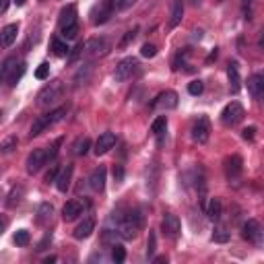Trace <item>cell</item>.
<instances>
[{"label": "cell", "instance_id": "d6a6232c", "mask_svg": "<svg viewBox=\"0 0 264 264\" xmlns=\"http://www.w3.org/2000/svg\"><path fill=\"white\" fill-rule=\"evenodd\" d=\"M136 35H138V27H132L130 31H126V33H124V37L120 39L118 48H120V50H126V48H128V46L132 44V41L136 39Z\"/></svg>", "mask_w": 264, "mask_h": 264}, {"label": "cell", "instance_id": "5bb4252c", "mask_svg": "<svg viewBox=\"0 0 264 264\" xmlns=\"http://www.w3.org/2000/svg\"><path fill=\"white\" fill-rule=\"evenodd\" d=\"M244 172V159L240 155H231L225 159V176L229 182H238Z\"/></svg>", "mask_w": 264, "mask_h": 264}, {"label": "cell", "instance_id": "f6af8a7d", "mask_svg": "<svg viewBox=\"0 0 264 264\" xmlns=\"http://www.w3.org/2000/svg\"><path fill=\"white\" fill-rule=\"evenodd\" d=\"M188 54H190L188 50H184V54H182V52L177 54V56H176V60H174V71H177V68L186 62V56H188Z\"/></svg>", "mask_w": 264, "mask_h": 264}, {"label": "cell", "instance_id": "8992f818", "mask_svg": "<svg viewBox=\"0 0 264 264\" xmlns=\"http://www.w3.org/2000/svg\"><path fill=\"white\" fill-rule=\"evenodd\" d=\"M244 116H246L244 105L240 101H231L221 112V122H223V126H235V124H240L244 120Z\"/></svg>", "mask_w": 264, "mask_h": 264}, {"label": "cell", "instance_id": "7bdbcfd3", "mask_svg": "<svg viewBox=\"0 0 264 264\" xmlns=\"http://www.w3.org/2000/svg\"><path fill=\"white\" fill-rule=\"evenodd\" d=\"M58 172H60V168H58V163H52V165H50V170H48V174H46V182H48V184H52V182H54V179H56Z\"/></svg>", "mask_w": 264, "mask_h": 264}, {"label": "cell", "instance_id": "ffe728a7", "mask_svg": "<svg viewBox=\"0 0 264 264\" xmlns=\"http://www.w3.org/2000/svg\"><path fill=\"white\" fill-rule=\"evenodd\" d=\"M17 33H19V25L17 23H10L6 25L2 31H0V44H2V48H8L15 44V39H17Z\"/></svg>", "mask_w": 264, "mask_h": 264}, {"label": "cell", "instance_id": "f1b7e54d", "mask_svg": "<svg viewBox=\"0 0 264 264\" xmlns=\"http://www.w3.org/2000/svg\"><path fill=\"white\" fill-rule=\"evenodd\" d=\"M52 52H54V56L66 58V56H68V52H71V48L66 46V41H64V39L54 37V39H52Z\"/></svg>", "mask_w": 264, "mask_h": 264}, {"label": "cell", "instance_id": "484cf974", "mask_svg": "<svg viewBox=\"0 0 264 264\" xmlns=\"http://www.w3.org/2000/svg\"><path fill=\"white\" fill-rule=\"evenodd\" d=\"M221 213H223V204H221V200L217 196L208 200V204H206V217L211 219V221H219Z\"/></svg>", "mask_w": 264, "mask_h": 264}, {"label": "cell", "instance_id": "9f6ffc18", "mask_svg": "<svg viewBox=\"0 0 264 264\" xmlns=\"http://www.w3.org/2000/svg\"><path fill=\"white\" fill-rule=\"evenodd\" d=\"M0 46H2V44H0Z\"/></svg>", "mask_w": 264, "mask_h": 264}, {"label": "cell", "instance_id": "f35d334b", "mask_svg": "<svg viewBox=\"0 0 264 264\" xmlns=\"http://www.w3.org/2000/svg\"><path fill=\"white\" fill-rule=\"evenodd\" d=\"M157 250V238H155V231H149V240H147V256L153 258Z\"/></svg>", "mask_w": 264, "mask_h": 264}, {"label": "cell", "instance_id": "f5cc1de1", "mask_svg": "<svg viewBox=\"0 0 264 264\" xmlns=\"http://www.w3.org/2000/svg\"><path fill=\"white\" fill-rule=\"evenodd\" d=\"M12 2H15L17 6H25V4H27V0H12Z\"/></svg>", "mask_w": 264, "mask_h": 264}, {"label": "cell", "instance_id": "5b68a950", "mask_svg": "<svg viewBox=\"0 0 264 264\" xmlns=\"http://www.w3.org/2000/svg\"><path fill=\"white\" fill-rule=\"evenodd\" d=\"M50 163V155H48V147H39V149H33L29 153V157H27L25 165H27V172H29L31 176L37 174L44 165Z\"/></svg>", "mask_w": 264, "mask_h": 264}, {"label": "cell", "instance_id": "3957f363", "mask_svg": "<svg viewBox=\"0 0 264 264\" xmlns=\"http://www.w3.org/2000/svg\"><path fill=\"white\" fill-rule=\"evenodd\" d=\"M66 116V107H58V109H54V112L50 114H44V116H39L35 118V122L31 124V130H29V136H39L41 132H46L48 128H52L54 124H58L62 118Z\"/></svg>", "mask_w": 264, "mask_h": 264}, {"label": "cell", "instance_id": "7402d4cb", "mask_svg": "<svg viewBox=\"0 0 264 264\" xmlns=\"http://www.w3.org/2000/svg\"><path fill=\"white\" fill-rule=\"evenodd\" d=\"M184 19V0H172V12H170V27H177Z\"/></svg>", "mask_w": 264, "mask_h": 264}, {"label": "cell", "instance_id": "4fadbf2b", "mask_svg": "<svg viewBox=\"0 0 264 264\" xmlns=\"http://www.w3.org/2000/svg\"><path fill=\"white\" fill-rule=\"evenodd\" d=\"M161 231L168 235L170 240H176L179 231H182V221H179V217L174 213H165V217L161 221Z\"/></svg>", "mask_w": 264, "mask_h": 264}, {"label": "cell", "instance_id": "c3c4849f", "mask_svg": "<svg viewBox=\"0 0 264 264\" xmlns=\"http://www.w3.org/2000/svg\"><path fill=\"white\" fill-rule=\"evenodd\" d=\"M134 2H136V0H116V6H118L120 10H126V8H130Z\"/></svg>", "mask_w": 264, "mask_h": 264}, {"label": "cell", "instance_id": "d6986e66", "mask_svg": "<svg viewBox=\"0 0 264 264\" xmlns=\"http://www.w3.org/2000/svg\"><path fill=\"white\" fill-rule=\"evenodd\" d=\"M248 91H250V95H252L254 99H262V95H264V77L260 73L250 77V81H248Z\"/></svg>", "mask_w": 264, "mask_h": 264}, {"label": "cell", "instance_id": "f546056e", "mask_svg": "<svg viewBox=\"0 0 264 264\" xmlns=\"http://www.w3.org/2000/svg\"><path fill=\"white\" fill-rule=\"evenodd\" d=\"M89 149H91V138H89V136H83V138H79V141L73 145V153H75L77 157L87 155V153H89Z\"/></svg>", "mask_w": 264, "mask_h": 264}, {"label": "cell", "instance_id": "6da1fadb", "mask_svg": "<svg viewBox=\"0 0 264 264\" xmlns=\"http://www.w3.org/2000/svg\"><path fill=\"white\" fill-rule=\"evenodd\" d=\"M143 225H145V217H143V213L138 211H130L128 215H124L120 221H118V235L122 240H134L136 235H138V231L143 229Z\"/></svg>", "mask_w": 264, "mask_h": 264}, {"label": "cell", "instance_id": "db71d44e", "mask_svg": "<svg viewBox=\"0 0 264 264\" xmlns=\"http://www.w3.org/2000/svg\"><path fill=\"white\" fill-rule=\"evenodd\" d=\"M44 262H46V264H50V262H56V256H48Z\"/></svg>", "mask_w": 264, "mask_h": 264}, {"label": "cell", "instance_id": "681fc988", "mask_svg": "<svg viewBox=\"0 0 264 264\" xmlns=\"http://www.w3.org/2000/svg\"><path fill=\"white\" fill-rule=\"evenodd\" d=\"M6 227H8V217L6 215H0V235L6 231Z\"/></svg>", "mask_w": 264, "mask_h": 264}, {"label": "cell", "instance_id": "bcb514c9", "mask_svg": "<svg viewBox=\"0 0 264 264\" xmlns=\"http://www.w3.org/2000/svg\"><path fill=\"white\" fill-rule=\"evenodd\" d=\"M242 136H244V141H254V136H256V126H248L242 130Z\"/></svg>", "mask_w": 264, "mask_h": 264}, {"label": "cell", "instance_id": "7a4b0ae2", "mask_svg": "<svg viewBox=\"0 0 264 264\" xmlns=\"http://www.w3.org/2000/svg\"><path fill=\"white\" fill-rule=\"evenodd\" d=\"M58 27H60V35L64 41L75 39L79 33V12H77V4H68L60 10L58 17Z\"/></svg>", "mask_w": 264, "mask_h": 264}, {"label": "cell", "instance_id": "f907efd6", "mask_svg": "<svg viewBox=\"0 0 264 264\" xmlns=\"http://www.w3.org/2000/svg\"><path fill=\"white\" fill-rule=\"evenodd\" d=\"M10 6V0H0V15H4Z\"/></svg>", "mask_w": 264, "mask_h": 264}, {"label": "cell", "instance_id": "83f0119b", "mask_svg": "<svg viewBox=\"0 0 264 264\" xmlns=\"http://www.w3.org/2000/svg\"><path fill=\"white\" fill-rule=\"evenodd\" d=\"M93 73V64H85V66H81L79 68V73L75 75V87H81V85H85V83H89V77Z\"/></svg>", "mask_w": 264, "mask_h": 264}, {"label": "cell", "instance_id": "8fae6325", "mask_svg": "<svg viewBox=\"0 0 264 264\" xmlns=\"http://www.w3.org/2000/svg\"><path fill=\"white\" fill-rule=\"evenodd\" d=\"M242 238L252 242L254 246H262V227L256 219H248L242 227Z\"/></svg>", "mask_w": 264, "mask_h": 264}, {"label": "cell", "instance_id": "e0dca14e", "mask_svg": "<svg viewBox=\"0 0 264 264\" xmlns=\"http://www.w3.org/2000/svg\"><path fill=\"white\" fill-rule=\"evenodd\" d=\"M105 177H107V170L103 168V165H99V168H95L89 176V186L93 192H103L105 190Z\"/></svg>", "mask_w": 264, "mask_h": 264}, {"label": "cell", "instance_id": "9c48e42d", "mask_svg": "<svg viewBox=\"0 0 264 264\" xmlns=\"http://www.w3.org/2000/svg\"><path fill=\"white\" fill-rule=\"evenodd\" d=\"M211 136V120L206 116H198V120L192 124V138L196 141L198 145H204Z\"/></svg>", "mask_w": 264, "mask_h": 264}, {"label": "cell", "instance_id": "7c38bea8", "mask_svg": "<svg viewBox=\"0 0 264 264\" xmlns=\"http://www.w3.org/2000/svg\"><path fill=\"white\" fill-rule=\"evenodd\" d=\"M136 71H138V60H136V58H124V60H120V64L116 66L114 79H116L118 83L128 81Z\"/></svg>", "mask_w": 264, "mask_h": 264}, {"label": "cell", "instance_id": "ba28073f", "mask_svg": "<svg viewBox=\"0 0 264 264\" xmlns=\"http://www.w3.org/2000/svg\"><path fill=\"white\" fill-rule=\"evenodd\" d=\"M109 52V39L105 37H93L85 41V56L87 58H99Z\"/></svg>", "mask_w": 264, "mask_h": 264}, {"label": "cell", "instance_id": "8d00e7d4", "mask_svg": "<svg viewBox=\"0 0 264 264\" xmlns=\"http://www.w3.org/2000/svg\"><path fill=\"white\" fill-rule=\"evenodd\" d=\"M202 91H204V83L200 81V79H196V81H192L190 85H188V93L190 95H194V97H198V95H202Z\"/></svg>", "mask_w": 264, "mask_h": 264}, {"label": "cell", "instance_id": "b9f144b4", "mask_svg": "<svg viewBox=\"0 0 264 264\" xmlns=\"http://www.w3.org/2000/svg\"><path fill=\"white\" fill-rule=\"evenodd\" d=\"M116 238H118V231L105 229L103 235H101V242H103V244H109V246H114V244H116Z\"/></svg>", "mask_w": 264, "mask_h": 264}, {"label": "cell", "instance_id": "816d5d0a", "mask_svg": "<svg viewBox=\"0 0 264 264\" xmlns=\"http://www.w3.org/2000/svg\"><path fill=\"white\" fill-rule=\"evenodd\" d=\"M153 262H155V264H163V262H168V256H155V258H153Z\"/></svg>", "mask_w": 264, "mask_h": 264}, {"label": "cell", "instance_id": "ab89813d", "mask_svg": "<svg viewBox=\"0 0 264 264\" xmlns=\"http://www.w3.org/2000/svg\"><path fill=\"white\" fill-rule=\"evenodd\" d=\"M35 77H37L39 81H46V79L50 77V64H48V62H41V64L37 66V71H35Z\"/></svg>", "mask_w": 264, "mask_h": 264}, {"label": "cell", "instance_id": "1f68e13d", "mask_svg": "<svg viewBox=\"0 0 264 264\" xmlns=\"http://www.w3.org/2000/svg\"><path fill=\"white\" fill-rule=\"evenodd\" d=\"M229 238H231V233H229L225 227H217V229L213 231V235H211V240H213L215 244H227Z\"/></svg>", "mask_w": 264, "mask_h": 264}, {"label": "cell", "instance_id": "9a60e30c", "mask_svg": "<svg viewBox=\"0 0 264 264\" xmlns=\"http://www.w3.org/2000/svg\"><path fill=\"white\" fill-rule=\"evenodd\" d=\"M116 143H118V138H116V134L114 132H103V134H99V138H97V143H95V155L99 157V155H105V153H109L114 147H116Z\"/></svg>", "mask_w": 264, "mask_h": 264}, {"label": "cell", "instance_id": "4316f807", "mask_svg": "<svg viewBox=\"0 0 264 264\" xmlns=\"http://www.w3.org/2000/svg\"><path fill=\"white\" fill-rule=\"evenodd\" d=\"M52 213H54V206L50 202H41L37 206V223L39 225H46L48 221L52 219Z\"/></svg>", "mask_w": 264, "mask_h": 264}, {"label": "cell", "instance_id": "60d3db41", "mask_svg": "<svg viewBox=\"0 0 264 264\" xmlns=\"http://www.w3.org/2000/svg\"><path fill=\"white\" fill-rule=\"evenodd\" d=\"M112 176H114V182H116V184H122V182H124V165L116 163L114 170H112Z\"/></svg>", "mask_w": 264, "mask_h": 264}, {"label": "cell", "instance_id": "603a6c76", "mask_svg": "<svg viewBox=\"0 0 264 264\" xmlns=\"http://www.w3.org/2000/svg\"><path fill=\"white\" fill-rule=\"evenodd\" d=\"M227 79H229V87L233 93H238L242 89V81H240V71H238V64L231 62L227 66Z\"/></svg>", "mask_w": 264, "mask_h": 264}, {"label": "cell", "instance_id": "836d02e7", "mask_svg": "<svg viewBox=\"0 0 264 264\" xmlns=\"http://www.w3.org/2000/svg\"><path fill=\"white\" fill-rule=\"evenodd\" d=\"M17 145H19L17 136H10V138H6L4 143H0V153H2V155H8V153H12L17 149Z\"/></svg>", "mask_w": 264, "mask_h": 264}, {"label": "cell", "instance_id": "52a82bcc", "mask_svg": "<svg viewBox=\"0 0 264 264\" xmlns=\"http://www.w3.org/2000/svg\"><path fill=\"white\" fill-rule=\"evenodd\" d=\"M116 0H101L99 4L95 6V10L91 12V23L93 25H103L109 21V17L114 15V10H116Z\"/></svg>", "mask_w": 264, "mask_h": 264}, {"label": "cell", "instance_id": "74e56055", "mask_svg": "<svg viewBox=\"0 0 264 264\" xmlns=\"http://www.w3.org/2000/svg\"><path fill=\"white\" fill-rule=\"evenodd\" d=\"M29 242H31V235H29V231H27V229H19L15 233V244L17 246H27Z\"/></svg>", "mask_w": 264, "mask_h": 264}, {"label": "cell", "instance_id": "2e32d148", "mask_svg": "<svg viewBox=\"0 0 264 264\" xmlns=\"http://www.w3.org/2000/svg\"><path fill=\"white\" fill-rule=\"evenodd\" d=\"M73 174H75V165L73 163H66L64 168L58 172V176H56V188H58V192H66L68 188H71V182H73Z\"/></svg>", "mask_w": 264, "mask_h": 264}, {"label": "cell", "instance_id": "7dc6e473", "mask_svg": "<svg viewBox=\"0 0 264 264\" xmlns=\"http://www.w3.org/2000/svg\"><path fill=\"white\" fill-rule=\"evenodd\" d=\"M50 242H52V233H46V235H44V240H41V242L37 244V252H44Z\"/></svg>", "mask_w": 264, "mask_h": 264}, {"label": "cell", "instance_id": "d4e9b609", "mask_svg": "<svg viewBox=\"0 0 264 264\" xmlns=\"http://www.w3.org/2000/svg\"><path fill=\"white\" fill-rule=\"evenodd\" d=\"M165 128H168V118L165 116H157L151 124V132L159 136V147L163 145V134H165Z\"/></svg>", "mask_w": 264, "mask_h": 264}, {"label": "cell", "instance_id": "277c9868", "mask_svg": "<svg viewBox=\"0 0 264 264\" xmlns=\"http://www.w3.org/2000/svg\"><path fill=\"white\" fill-rule=\"evenodd\" d=\"M64 95V85L62 81H52L37 93V105L39 107H50L54 103H58Z\"/></svg>", "mask_w": 264, "mask_h": 264}, {"label": "cell", "instance_id": "44dd1931", "mask_svg": "<svg viewBox=\"0 0 264 264\" xmlns=\"http://www.w3.org/2000/svg\"><path fill=\"white\" fill-rule=\"evenodd\" d=\"M79 215H83V202L79 200H68L62 208V219L64 221H75Z\"/></svg>", "mask_w": 264, "mask_h": 264}, {"label": "cell", "instance_id": "30bf717a", "mask_svg": "<svg viewBox=\"0 0 264 264\" xmlns=\"http://www.w3.org/2000/svg\"><path fill=\"white\" fill-rule=\"evenodd\" d=\"M177 103H179L177 93H176V91H165V93H159L155 99L151 101V107H153V109H163V112H168V109H176Z\"/></svg>", "mask_w": 264, "mask_h": 264}, {"label": "cell", "instance_id": "4dcf8cb0", "mask_svg": "<svg viewBox=\"0 0 264 264\" xmlns=\"http://www.w3.org/2000/svg\"><path fill=\"white\" fill-rule=\"evenodd\" d=\"M83 56H85V41H79V44L71 50V52H68V62H71V64H75L77 60H81Z\"/></svg>", "mask_w": 264, "mask_h": 264}, {"label": "cell", "instance_id": "d590c367", "mask_svg": "<svg viewBox=\"0 0 264 264\" xmlns=\"http://www.w3.org/2000/svg\"><path fill=\"white\" fill-rule=\"evenodd\" d=\"M23 73H25V64H23V62H19V64H17V68H15V73L10 75V79H8L6 85H8V87H15V85H17V81L23 77Z\"/></svg>", "mask_w": 264, "mask_h": 264}, {"label": "cell", "instance_id": "ac0fdd59", "mask_svg": "<svg viewBox=\"0 0 264 264\" xmlns=\"http://www.w3.org/2000/svg\"><path fill=\"white\" fill-rule=\"evenodd\" d=\"M93 231H95V219L93 217H87V219H83L81 223L75 227L73 235H75V240H87Z\"/></svg>", "mask_w": 264, "mask_h": 264}, {"label": "cell", "instance_id": "cb8c5ba5", "mask_svg": "<svg viewBox=\"0 0 264 264\" xmlns=\"http://www.w3.org/2000/svg\"><path fill=\"white\" fill-rule=\"evenodd\" d=\"M17 58L15 56H10V58H6L4 62H2V66H0V83H8V79H10V75L15 73V68H17Z\"/></svg>", "mask_w": 264, "mask_h": 264}, {"label": "cell", "instance_id": "e575fe53", "mask_svg": "<svg viewBox=\"0 0 264 264\" xmlns=\"http://www.w3.org/2000/svg\"><path fill=\"white\" fill-rule=\"evenodd\" d=\"M112 258H114L116 264H122L124 260H126V250H124V246H120V244L112 246Z\"/></svg>", "mask_w": 264, "mask_h": 264}, {"label": "cell", "instance_id": "ee69618b", "mask_svg": "<svg viewBox=\"0 0 264 264\" xmlns=\"http://www.w3.org/2000/svg\"><path fill=\"white\" fill-rule=\"evenodd\" d=\"M157 54V48L153 46V44H145L143 48H141V56H145V58H153Z\"/></svg>", "mask_w": 264, "mask_h": 264}, {"label": "cell", "instance_id": "11a10c76", "mask_svg": "<svg viewBox=\"0 0 264 264\" xmlns=\"http://www.w3.org/2000/svg\"><path fill=\"white\" fill-rule=\"evenodd\" d=\"M217 2H221V0H217Z\"/></svg>", "mask_w": 264, "mask_h": 264}]
</instances>
